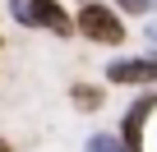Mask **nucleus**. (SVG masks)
<instances>
[{"label": "nucleus", "mask_w": 157, "mask_h": 152, "mask_svg": "<svg viewBox=\"0 0 157 152\" xmlns=\"http://www.w3.org/2000/svg\"><path fill=\"white\" fill-rule=\"evenodd\" d=\"M10 14L23 28H46L56 37H74V19L60 9V0H10Z\"/></svg>", "instance_id": "nucleus-1"}, {"label": "nucleus", "mask_w": 157, "mask_h": 152, "mask_svg": "<svg viewBox=\"0 0 157 152\" xmlns=\"http://www.w3.org/2000/svg\"><path fill=\"white\" fill-rule=\"evenodd\" d=\"M74 32H83L88 42H102V46H120L125 42V23L111 5H102V0H88L83 9H78L74 19Z\"/></svg>", "instance_id": "nucleus-2"}, {"label": "nucleus", "mask_w": 157, "mask_h": 152, "mask_svg": "<svg viewBox=\"0 0 157 152\" xmlns=\"http://www.w3.org/2000/svg\"><path fill=\"white\" fill-rule=\"evenodd\" d=\"M106 83H134V88L157 83V55H125V60H111V65H106Z\"/></svg>", "instance_id": "nucleus-3"}, {"label": "nucleus", "mask_w": 157, "mask_h": 152, "mask_svg": "<svg viewBox=\"0 0 157 152\" xmlns=\"http://www.w3.org/2000/svg\"><path fill=\"white\" fill-rule=\"evenodd\" d=\"M152 106H157V92H143V97L129 102V111H125V120H120V143H125V152H143V124H148Z\"/></svg>", "instance_id": "nucleus-4"}, {"label": "nucleus", "mask_w": 157, "mask_h": 152, "mask_svg": "<svg viewBox=\"0 0 157 152\" xmlns=\"http://www.w3.org/2000/svg\"><path fill=\"white\" fill-rule=\"evenodd\" d=\"M69 97L78 102V111H97V106H102V88H93V83H74Z\"/></svg>", "instance_id": "nucleus-5"}, {"label": "nucleus", "mask_w": 157, "mask_h": 152, "mask_svg": "<svg viewBox=\"0 0 157 152\" xmlns=\"http://www.w3.org/2000/svg\"><path fill=\"white\" fill-rule=\"evenodd\" d=\"M88 152H125V143L116 134H93L88 138Z\"/></svg>", "instance_id": "nucleus-6"}, {"label": "nucleus", "mask_w": 157, "mask_h": 152, "mask_svg": "<svg viewBox=\"0 0 157 152\" xmlns=\"http://www.w3.org/2000/svg\"><path fill=\"white\" fill-rule=\"evenodd\" d=\"M116 5H120L125 14H152V9H157V0H116Z\"/></svg>", "instance_id": "nucleus-7"}, {"label": "nucleus", "mask_w": 157, "mask_h": 152, "mask_svg": "<svg viewBox=\"0 0 157 152\" xmlns=\"http://www.w3.org/2000/svg\"><path fill=\"white\" fill-rule=\"evenodd\" d=\"M148 37H152V42H157V23H148Z\"/></svg>", "instance_id": "nucleus-8"}, {"label": "nucleus", "mask_w": 157, "mask_h": 152, "mask_svg": "<svg viewBox=\"0 0 157 152\" xmlns=\"http://www.w3.org/2000/svg\"><path fill=\"white\" fill-rule=\"evenodd\" d=\"M0 152H10V143H5V138H0Z\"/></svg>", "instance_id": "nucleus-9"}]
</instances>
